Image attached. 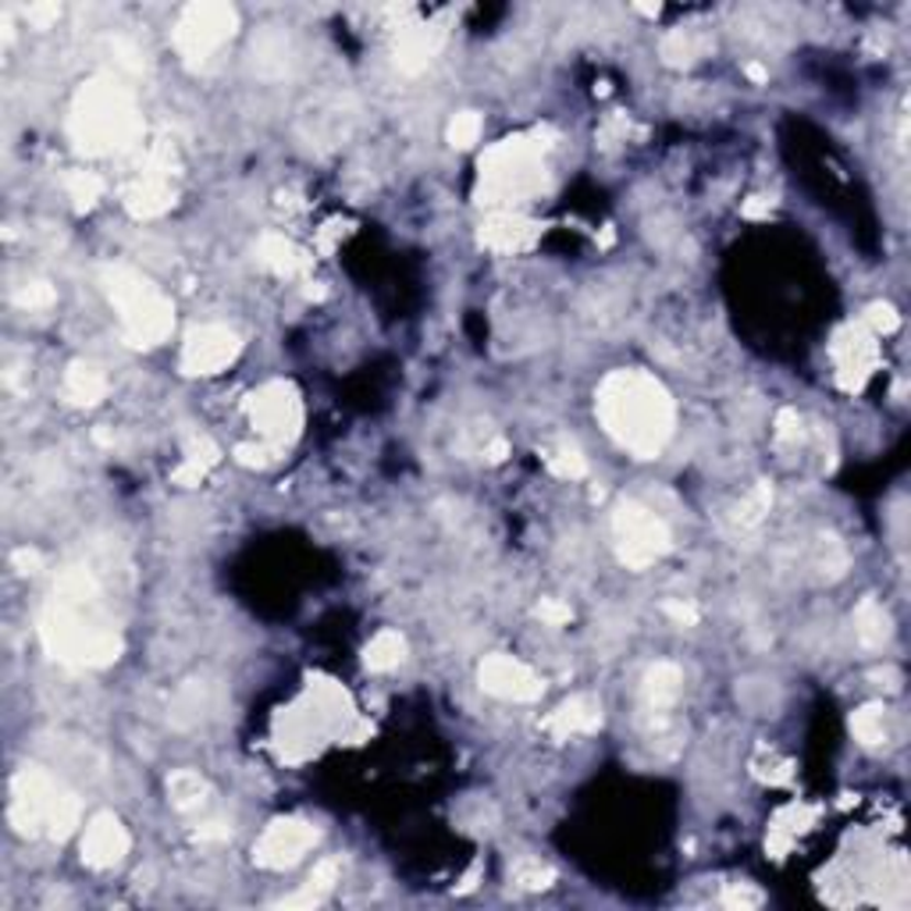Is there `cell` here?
I'll return each instance as SVG.
<instances>
[{
  "label": "cell",
  "instance_id": "obj_1",
  "mask_svg": "<svg viewBox=\"0 0 911 911\" xmlns=\"http://www.w3.org/2000/svg\"><path fill=\"white\" fill-rule=\"evenodd\" d=\"M40 637L54 659L68 666H89V670L118 662L121 648H125L108 610H103L94 573L83 567H72L57 577L40 613Z\"/></svg>",
  "mask_w": 911,
  "mask_h": 911
},
{
  "label": "cell",
  "instance_id": "obj_2",
  "mask_svg": "<svg viewBox=\"0 0 911 911\" xmlns=\"http://www.w3.org/2000/svg\"><path fill=\"white\" fill-rule=\"evenodd\" d=\"M595 414L637 460H656L673 435L677 409L670 392L645 371H613L595 392Z\"/></svg>",
  "mask_w": 911,
  "mask_h": 911
},
{
  "label": "cell",
  "instance_id": "obj_3",
  "mask_svg": "<svg viewBox=\"0 0 911 911\" xmlns=\"http://www.w3.org/2000/svg\"><path fill=\"white\" fill-rule=\"evenodd\" d=\"M72 146L83 157H108L129 150L143 135V118L125 86L111 75H94L79 86L68 114Z\"/></svg>",
  "mask_w": 911,
  "mask_h": 911
},
{
  "label": "cell",
  "instance_id": "obj_4",
  "mask_svg": "<svg viewBox=\"0 0 911 911\" xmlns=\"http://www.w3.org/2000/svg\"><path fill=\"white\" fill-rule=\"evenodd\" d=\"M79 819H83L79 798L51 769L25 762L14 772L8 823L14 826L19 837H40V833H47L54 841H65L79 826Z\"/></svg>",
  "mask_w": 911,
  "mask_h": 911
},
{
  "label": "cell",
  "instance_id": "obj_5",
  "mask_svg": "<svg viewBox=\"0 0 911 911\" xmlns=\"http://www.w3.org/2000/svg\"><path fill=\"white\" fill-rule=\"evenodd\" d=\"M100 285L114 303V310L121 317V336H125L129 345L154 349L161 342H168L175 328V307L146 275L125 264H108L100 267Z\"/></svg>",
  "mask_w": 911,
  "mask_h": 911
},
{
  "label": "cell",
  "instance_id": "obj_6",
  "mask_svg": "<svg viewBox=\"0 0 911 911\" xmlns=\"http://www.w3.org/2000/svg\"><path fill=\"white\" fill-rule=\"evenodd\" d=\"M545 146L549 143H541V132L509 135V140L495 143L481 157L478 204L506 207L538 196L545 189V178H549V172H545Z\"/></svg>",
  "mask_w": 911,
  "mask_h": 911
},
{
  "label": "cell",
  "instance_id": "obj_7",
  "mask_svg": "<svg viewBox=\"0 0 911 911\" xmlns=\"http://www.w3.org/2000/svg\"><path fill=\"white\" fill-rule=\"evenodd\" d=\"M613 545L619 563L627 570H648L670 552L673 535L662 516H656L641 503H634V498H624L613 513Z\"/></svg>",
  "mask_w": 911,
  "mask_h": 911
},
{
  "label": "cell",
  "instance_id": "obj_8",
  "mask_svg": "<svg viewBox=\"0 0 911 911\" xmlns=\"http://www.w3.org/2000/svg\"><path fill=\"white\" fill-rule=\"evenodd\" d=\"M235 29H239L235 8L207 0V4H189L178 14V22L172 29V43L186 65H204V61L215 57L235 36Z\"/></svg>",
  "mask_w": 911,
  "mask_h": 911
},
{
  "label": "cell",
  "instance_id": "obj_9",
  "mask_svg": "<svg viewBox=\"0 0 911 911\" xmlns=\"http://www.w3.org/2000/svg\"><path fill=\"white\" fill-rule=\"evenodd\" d=\"M246 414L253 420L256 435L275 449L293 446L303 431V399L288 382H267L256 392H250Z\"/></svg>",
  "mask_w": 911,
  "mask_h": 911
},
{
  "label": "cell",
  "instance_id": "obj_10",
  "mask_svg": "<svg viewBox=\"0 0 911 911\" xmlns=\"http://www.w3.org/2000/svg\"><path fill=\"white\" fill-rule=\"evenodd\" d=\"M242 353V339L232 328L224 325H196L186 331V342H182V356L178 367L189 377H210L221 374L228 363H235Z\"/></svg>",
  "mask_w": 911,
  "mask_h": 911
},
{
  "label": "cell",
  "instance_id": "obj_11",
  "mask_svg": "<svg viewBox=\"0 0 911 911\" xmlns=\"http://www.w3.org/2000/svg\"><path fill=\"white\" fill-rule=\"evenodd\" d=\"M317 841H321V830L307 819H296V815H285V819H275L264 833L261 841L253 844V861L261 865V869H271V872H282V869H293V865L314 852Z\"/></svg>",
  "mask_w": 911,
  "mask_h": 911
},
{
  "label": "cell",
  "instance_id": "obj_12",
  "mask_svg": "<svg viewBox=\"0 0 911 911\" xmlns=\"http://www.w3.org/2000/svg\"><path fill=\"white\" fill-rule=\"evenodd\" d=\"M478 680H481V691L503 698V702H538L545 691L541 677L527 662L503 656V651L481 662Z\"/></svg>",
  "mask_w": 911,
  "mask_h": 911
},
{
  "label": "cell",
  "instance_id": "obj_13",
  "mask_svg": "<svg viewBox=\"0 0 911 911\" xmlns=\"http://www.w3.org/2000/svg\"><path fill=\"white\" fill-rule=\"evenodd\" d=\"M833 363H837V377L847 392H858L876 367V342L872 331L861 325H847L833 339Z\"/></svg>",
  "mask_w": 911,
  "mask_h": 911
},
{
  "label": "cell",
  "instance_id": "obj_14",
  "mask_svg": "<svg viewBox=\"0 0 911 911\" xmlns=\"http://www.w3.org/2000/svg\"><path fill=\"white\" fill-rule=\"evenodd\" d=\"M129 830L121 826V819L111 812H97L83 837V861L94 865V869H114L129 855Z\"/></svg>",
  "mask_w": 911,
  "mask_h": 911
},
{
  "label": "cell",
  "instance_id": "obj_15",
  "mask_svg": "<svg viewBox=\"0 0 911 911\" xmlns=\"http://www.w3.org/2000/svg\"><path fill=\"white\" fill-rule=\"evenodd\" d=\"M541 224L527 221L524 215H513V210H498L489 221L481 224V246L492 253H524L538 242Z\"/></svg>",
  "mask_w": 911,
  "mask_h": 911
},
{
  "label": "cell",
  "instance_id": "obj_16",
  "mask_svg": "<svg viewBox=\"0 0 911 911\" xmlns=\"http://www.w3.org/2000/svg\"><path fill=\"white\" fill-rule=\"evenodd\" d=\"M121 200H125V210H129L132 218L150 221V218L168 215V210L175 207V200H178V193L172 186L168 172H154V168H150L143 178H135L132 186H125Z\"/></svg>",
  "mask_w": 911,
  "mask_h": 911
},
{
  "label": "cell",
  "instance_id": "obj_17",
  "mask_svg": "<svg viewBox=\"0 0 911 911\" xmlns=\"http://www.w3.org/2000/svg\"><path fill=\"white\" fill-rule=\"evenodd\" d=\"M556 740H570L581 734H595L602 726V705L595 694H573L541 723Z\"/></svg>",
  "mask_w": 911,
  "mask_h": 911
},
{
  "label": "cell",
  "instance_id": "obj_18",
  "mask_svg": "<svg viewBox=\"0 0 911 911\" xmlns=\"http://www.w3.org/2000/svg\"><path fill=\"white\" fill-rule=\"evenodd\" d=\"M256 261H261L267 271H275L278 278H299V275H307L314 264L293 239H285L278 232L261 235V242H256Z\"/></svg>",
  "mask_w": 911,
  "mask_h": 911
},
{
  "label": "cell",
  "instance_id": "obj_19",
  "mask_svg": "<svg viewBox=\"0 0 911 911\" xmlns=\"http://www.w3.org/2000/svg\"><path fill=\"white\" fill-rule=\"evenodd\" d=\"M446 40V29H435V25H420V29H406L396 43V65L409 75H417L431 65V57L438 54Z\"/></svg>",
  "mask_w": 911,
  "mask_h": 911
},
{
  "label": "cell",
  "instance_id": "obj_20",
  "mask_svg": "<svg viewBox=\"0 0 911 911\" xmlns=\"http://www.w3.org/2000/svg\"><path fill=\"white\" fill-rule=\"evenodd\" d=\"M61 392H65V399L72 406H97L103 396H108V377H103V371L94 367V363L75 360V363H68Z\"/></svg>",
  "mask_w": 911,
  "mask_h": 911
},
{
  "label": "cell",
  "instance_id": "obj_21",
  "mask_svg": "<svg viewBox=\"0 0 911 911\" xmlns=\"http://www.w3.org/2000/svg\"><path fill=\"white\" fill-rule=\"evenodd\" d=\"M210 798H215V787L207 783V777H200L196 769H175L168 777V801L182 815H196L204 812Z\"/></svg>",
  "mask_w": 911,
  "mask_h": 911
},
{
  "label": "cell",
  "instance_id": "obj_22",
  "mask_svg": "<svg viewBox=\"0 0 911 911\" xmlns=\"http://www.w3.org/2000/svg\"><path fill=\"white\" fill-rule=\"evenodd\" d=\"M680 691H683V673H680L677 662H656L645 673L641 698H645V705L651 712H666L670 705H677Z\"/></svg>",
  "mask_w": 911,
  "mask_h": 911
},
{
  "label": "cell",
  "instance_id": "obj_23",
  "mask_svg": "<svg viewBox=\"0 0 911 911\" xmlns=\"http://www.w3.org/2000/svg\"><path fill=\"white\" fill-rule=\"evenodd\" d=\"M339 861L336 858H321L314 865V872L310 879L303 883V890H296L293 898H285L282 908H317V904H325L331 898V890H336L339 883Z\"/></svg>",
  "mask_w": 911,
  "mask_h": 911
},
{
  "label": "cell",
  "instance_id": "obj_24",
  "mask_svg": "<svg viewBox=\"0 0 911 911\" xmlns=\"http://www.w3.org/2000/svg\"><path fill=\"white\" fill-rule=\"evenodd\" d=\"M406 659V637L399 630H377L371 645L363 648V666L371 673H388Z\"/></svg>",
  "mask_w": 911,
  "mask_h": 911
},
{
  "label": "cell",
  "instance_id": "obj_25",
  "mask_svg": "<svg viewBox=\"0 0 911 911\" xmlns=\"http://www.w3.org/2000/svg\"><path fill=\"white\" fill-rule=\"evenodd\" d=\"M855 634L861 648H883L890 641V616L876 599H861L855 610Z\"/></svg>",
  "mask_w": 911,
  "mask_h": 911
},
{
  "label": "cell",
  "instance_id": "obj_26",
  "mask_svg": "<svg viewBox=\"0 0 911 911\" xmlns=\"http://www.w3.org/2000/svg\"><path fill=\"white\" fill-rule=\"evenodd\" d=\"M852 734L861 748H883L890 740V723H887V709L879 702L861 705L852 716Z\"/></svg>",
  "mask_w": 911,
  "mask_h": 911
},
{
  "label": "cell",
  "instance_id": "obj_27",
  "mask_svg": "<svg viewBox=\"0 0 911 911\" xmlns=\"http://www.w3.org/2000/svg\"><path fill=\"white\" fill-rule=\"evenodd\" d=\"M705 43L702 40H694L688 29H673V33H666L662 43H659V54L666 65H673V68H683V65H691V61L702 54Z\"/></svg>",
  "mask_w": 911,
  "mask_h": 911
},
{
  "label": "cell",
  "instance_id": "obj_28",
  "mask_svg": "<svg viewBox=\"0 0 911 911\" xmlns=\"http://www.w3.org/2000/svg\"><path fill=\"white\" fill-rule=\"evenodd\" d=\"M65 189L72 196L75 210H89V207H97V200L103 196V182L94 172H68Z\"/></svg>",
  "mask_w": 911,
  "mask_h": 911
},
{
  "label": "cell",
  "instance_id": "obj_29",
  "mask_svg": "<svg viewBox=\"0 0 911 911\" xmlns=\"http://www.w3.org/2000/svg\"><path fill=\"white\" fill-rule=\"evenodd\" d=\"M549 470L556 478H563V481H581L588 474V460H584V452L563 442L552 456H549Z\"/></svg>",
  "mask_w": 911,
  "mask_h": 911
},
{
  "label": "cell",
  "instance_id": "obj_30",
  "mask_svg": "<svg viewBox=\"0 0 911 911\" xmlns=\"http://www.w3.org/2000/svg\"><path fill=\"white\" fill-rule=\"evenodd\" d=\"M509 879L524 890H545V887H552L556 872L549 869V865H541L538 858H520L509 869Z\"/></svg>",
  "mask_w": 911,
  "mask_h": 911
},
{
  "label": "cell",
  "instance_id": "obj_31",
  "mask_svg": "<svg viewBox=\"0 0 911 911\" xmlns=\"http://www.w3.org/2000/svg\"><path fill=\"white\" fill-rule=\"evenodd\" d=\"M14 303H19L22 310H51L54 303H57V293H54L51 282L33 278V282L19 285V293H14Z\"/></svg>",
  "mask_w": 911,
  "mask_h": 911
},
{
  "label": "cell",
  "instance_id": "obj_32",
  "mask_svg": "<svg viewBox=\"0 0 911 911\" xmlns=\"http://www.w3.org/2000/svg\"><path fill=\"white\" fill-rule=\"evenodd\" d=\"M481 140V114L478 111H460L449 121V143L456 150H470Z\"/></svg>",
  "mask_w": 911,
  "mask_h": 911
},
{
  "label": "cell",
  "instance_id": "obj_33",
  "mask_svg": "<svg viewBox=\"0 0 911 911\" xmlns=\"http://www.w3.org/2000/svg\"><path fill=\"white\" fill-rule=\"evenodd\" d=\"M769 506H772V489H769L766 481H758L755 492H751L748 498H744V506L737 509V520L751 527V524H758V520H762V516L769 513Z\"/></svg>",
  "mask_w": 911,
  "mask_h": 911
},
{
  "label": "cell",
  "instance_id": "obj_34",
  "mask_svg": "<svg viewBox=\"0 0 911 911\" xmlns=\"http://www.w3.org/2000/svg\"><path fill=\"white\" fill-rule=\"evenodd\" d=\"M218 460H221V449L210 442L207 435H189L186 438V463H196V467L210 470Z\"/></svg>",
  "mask_w": 911,
  "mask_h": 911
},
{
  "label": "cell",
  "instance_id": "obj_35",
  "mask_svg": "<svg viewBox=\"0 0 911 911\" xmlns=\"http://www.w3.org/2000/svg\"><path fill=\"white\" fill-rule=\"evenodd\" d=\"M278 452H282V449H275L271 442H261V446L242 442V446H235V460H239L242 467L264 470V467H271V463H278Z\"/></svg>",
  "mask_w": 911,
  "mask_h": 911
},
{
  "label": "cell",
  "instance_id": "obj_36",
  "mask_svg": "<svg viewBox=\"0 0 911 911\" xmlns=\"http://www.w3.org/2000/svg\"><path fill=\"white\" fill-rule=\"evenodd\" d=\"M865 325L872 328V336H890V331L901 328V317L890 303H872V307L865 310Z\"/></svg>",
  "mask_w": 911,
  "mask_h": 911
},
{
  "label": "cell",
  "instance_id": "obj_37",
  "mask_svg": "<svg viewBox=\"0 0 911 911\" xmlns=\"http://www.w3.org/2000/svg\"><path fill=\"white\" fill-rule=\"evenodd\" d=\"M535 616L541 619V624L563 627V624H570V619H573V610H570L567 602H559V599H541L538 610H535Z\"/></svg>",
  "mask_w": 911,
  "mask_h": 911
},
{
  "label": "cell",
  "instance_id": "obj_38",
  "mask_svg": "<svg viewBox=\"0 0 911 911\" xmlns=\"http://www.w3.org/2000/svg\"><path fill=\"white\" fill-rule=\"evenodd\" d=\"M777 438H780V442H801V438H804L798 409L787 406V409H780V414H777Z\"/></svg>",
  "mask_w": 911,
  "mask_h": 911
},
{
  "label": "cell",
  "instance_id": "obj_39",
  "mask_svg": "<svg viewBox=\"0 0 911 911\" xmlns=\"http://www.w3.org/2000/svg\"><path fill=\"white\" fill-rule=\"evenodd\" d=\"M723 904L726 908H758L762 904V893L751 890L748 883H734V887L723 890Z\"/></svg>",
  "mask_w": 911,
  "mask_h": 911
},
{
  "label": "cell",
  "instance_id": "obj_40",
  "mask_svg": "<svg viewBox=\"0 0 911 911\" xmlns=\"http://www.w3.org/2000/svg\"><path fill=\"white\" fill-rule=\"evenodd\" d=\"M25 19L33 29H51L61 19V8L54 4V0H36V4H29Z\"/></svg>",
  "mask_w": 911,
  "mask_h": 911
},
{
  "label": "cell",
  "instance_id": "obj_41",
  "mask_svg": "<svg viewBox=\"0 0 911 911\" xmlns=\"http://www.w3.org/2000/svg\"><path fill=\"white\" fill-rule=\"evenodd\" d=\"M662 610H666V616H670V619H677L680 627H694L698 624V610H694V605H688V602H666Z\"/></svg>",
  "mask_w": 911,
  "mask_h": 911
},
{
  "label": "cell",
  "instance_id": "obj_42",
  "mask_svg": "<svg viewBox=\"0 0 911 911\" xmlns=\"http://www.w3.org/2000/svg\"><path fill=\"white\" fill-rule=\"evenodd\" d=\"M11 563H14V570L29 577V573H36L43 567V556L36 549H19V552L11 556Z\"/></svg>",
  "mask_w": 911,
  "mask_h": 911
},
{
  "label": "cell",
  "instance_id": "obj_43",
  "mask_svg": "<svg viewBox=\"0 0 911 911\" xmlns=\"http://www.w3.org/2000/svg\"><path fill=\"white\" fill-rule=\"evenodd\" d=\"M196 837L200 841H228L232 837V826L228 823H204L200 830H196Z\"/></svg>",
  "mask_w": 911,
  "mask_h": 911
},
{
  "label": "cell",
  "instance_id": "obj_44",
  "mask_svg": "<svg viewBox=\"0 0 911 911\" xmlns=\"http://www.w3.org/2000/svg\"><path fill=\"white\" fill-rule=\"evenodd\" d=\"M740 210H744V218H769L772 200H769V196H751V200L744 204Z\"/></svg>",
  "mask_w": 911,
  "mask_h": 911
},
{
  "label": "cell",
  "instance_id": "obj_45",
  "mask_svg": "<svg viewBox=\"0 0 911 911\" xmlns=\"http://www.w3.org/2000/svg\"><path fill=\"white\" fill-rule=\"evenodd\" d=\"M506 452H509V449H506L503 438H495V442H492L489 449H484V456H489V463H503V460H506Z\"/></svg>",
  "mask_w": 911,
  "mask_h": 911
},
{
  "label": "cell",
  "instance_id": "obj_46",
  "mask_svg": "<svg viewBox=\"0 0 911 911\" xmlns=\"http://www.w3.org/2000/svg\"><path fill=\"white\" fill-rule=\"evenodd\" d=\"M748 75L755 83H766V68H758V65H748Z\"/></svg>",
  "mask_w": 911,
  "mask_h": 911
}]
</instances>
